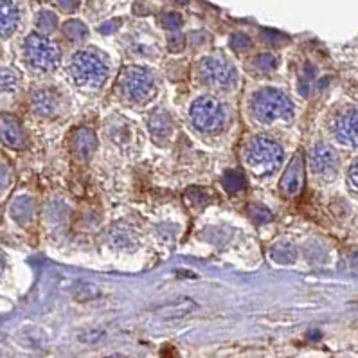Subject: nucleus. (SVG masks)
I'll return each mask as SVG.
<instances>
[{
    "mask_svg": "<svg viewBox=\"0 0 358 358\" xmlns=\"http://www.w3.org/2000/svg\"><path fill=\"white\" fill-rule=\"evenodd\" d=\"M56 23H58V20H56V14L51 13V11H41V13L38 14L37 26H38V29L43 32V34L54 31Z\"/></svg>",
    "mask_w": 358,
    "mask_h": 358,
    "instance_id": "obj_20",
    "label": "nucleus"
},
{
    "mask_svg": "<svg viewBox=\"0 0 358 358\" xmlns=\"http://www.w3.org/2000/svg\"><path fill=\"white\" fill-rule=\"evenodd\" d=\"M19 22L20 13L13 0H0V37L6 38L13 34Z\"/></svg>",
    "mask_w": 358,
    "mask_h": 358,
    "instance_id": "obj_12",
    "label": "nucleus"
},
{
    "mask_svg": "<svg viewBox=\"0 0 358 358\" xmlns=\"http://www.w3.org/2000/svg\"><path fill=\"white\" fill-rule=\"evenodd\" d=\"M65 37L70 38V40H83V38L88 34V29L85 23H81L79 20H69V22L63 26Z\"/></svg>",
    "mask_w": 358,
    "mask_h": 358,
    "instance_id": "obj_18",
    "label": "nucleus"
},
{
    "mask_svg": "<svg viewBox=\"0 0 358 358\" xmlns=\"http://www.w3.org/2000/svg\"><path fill=\"white\" fill-rule=\"evenodd\" d=\"M245 162L256 175H268L283 162V148L270 137H254L245 148Z\"/></svg>",
    "mask_w": 358,
    "mask_h": 358,
    "instance_id": "obj_1",
    "label": "nucleus"
},
{
    "mask_svg": "<svg viewBox=\"0 0 358 358\" xmlns=\"http://www.w3.org/2000/svg\"><path fill=\"white\" fill-rule=\"evenodd\" d=\"M230 47H232L236 52H247L248 49L252 47V41H250V38H248L247 34L238 32V34H235V37L230 38Z\"/></svg>",
    "mask_w": 358,
    "mask_h": 358,
    "instance_id": "obj_21",
    "label": "nucleus"
},
{
    "mask_svg": "<svg viewBox=\"0 0 358 358\" xmlns=\"http://www.w3.org/2000/svg\"><path fill=\"white\" fill-rule=\"evenodd\" d=\"M0 141L13 150H22L28 144V135L14 115L0 114Z\"/></svg>",
    "mask_w": 358,
    "mask_h": 358,
    "instance_id": "obj_10",
    "label": "nucleus"
},
{
    "mask_svg": "<svg viewBox=\"0 0 358 358\" xmlns=\"http://www.w3.org/2000/svg\"><path fill=\"white\" fill-rule=\"evenodd\" d=\"M304 180V159L301 153L294 155L279 182V191L285 197H295L301 191Z\"/></svg>",
    "mask_w": 358,
    "mask_h": 358,
    "instance_id": "obj_11",
    "label": "nucleus"
},
{
    "mask_svg": "<svg viewBox=\"0 0 358 358\" xmlns=\"http://www.w3.org/2000/svg\"><path fill=\"white\" fill-rule=\"evenodd\" d=\"M198 74L206 85L220 88V90L235 87L236 79H238V72L235 67L223 58H203L198 65Z\"/></svg>",
    "mask_w": 358,
    "mask_h": 358,
    "instance_id": "obj_7",
    "label": "nucleus"
},
{
    "mask_svg": "<svg viewBox=\"0 0 358 358\" xmlns=\"http://www.w3.org/2000/svg\"><path fill=\"white\" fill-rule=\"evenodd\" d=\"M252 114L261 123L286 121L294 115V103L277 88H263L254 96Z\"/></svg>",
    "mask_w": 358,
    "mask_h": 358,
    "instance_id": "obj_2",
    "label": "nucleus"
},
{
    "mask_svg": "<svg viewBox=\"0 0 358 358\" xmlns=\"http://www.w3.org/2000/svg\"><path fill=\"white\" fill-rule=\"evenodd\" d=\"M58 4H60V8L63 11H72L78 8L79 0H58Z\"/></svg>",
    "mask_w": 358,
    "mask_h": 358,
    "instance_id": "obj_27",
    "label": "nucleus"
},
{
    "mask_svg": "<svg viewBox=\"0 0 358 358\" xmlns=\"http://www.w3.org/2000/svg\"><path fill=\"white\" fill-rule=\"evenodd\" d=\"M223 188L229 191V193H238L241 189L245 188V175L238 170H232V171H227L223 175Z\"/></svg>",
    "mask_w": 358,
    "mask_h": 358,
    "instance_id": "obj_17",
    "label": "nucleus"
},
{
    "mask_svg": "<svg viewBox=\"0 0 358 358\" xmlns=\"http://www.w3.org/2000/svg\"><path fill=\"white\" fill-rule=\"evenodd\" d=\"M310 168L313 175H317L321 179H331L339 170V155L328 144H317L310 152Z\"/></svg>",
    "mask_w": 358,
    "mask_h": 358,
    "instance_id": "obj_8",
    "label": "nucleus"
},
{
    "mask_svg": "<svg viewBox=\"0 0 358 358\" xmlns=\"http://www.w3.org/2000/svg\"><path fill=\"white\" fill-rule=\"evenodd\" d=\"M26 56L28 61L38 70L49 72L54 70L56 65L60 63V51L46 34L32 32L26 38Z\"/></svg>",
    "mask_w": 358,
    "mask_h": 358,
    "instance_id": "obj_6",
    "label": "nucleus"
},
{
    "mask_svg": "<svg viewBox=\"0 0 358 358\" xmlns=\"http://www.w3.org/2000/svg\"><path fill=\"white\" fill-rule=\"evenodd\" d=\"M70 74L74 81L87 88H99L108 78V67L96 52L79 51L70 60Z\"/></svg>",
    "mask_w": 358,
    "mask_h": 358,
    "instance_id": "obj_3",
    "label": "nucleus"
},
{
    "mask_svg": "<svg viewBox=\"0 0 358 358\" xmlns=\"http://www.w3.org/2000/svg\"><path fill=\"white\" fill-rule=\"evenodd\" d=\"M96 146H97V141L92 130L88 128L76 130L72 139V148L76 155L81 157V159H88V157L94 153Z\"/></svg>",
    "mask_w": 358,
    "mask_h": 358,
    "instance_id": "obj_13",
    "label": "nucleus"
},
{
    "mask_svg": "<svg viewBox=\"0 0 358 358\" xmlns=\"http://www.w3.org/2000/svg\"><path fill=\"white\" fill-rule=\"evenodd\" d=\"M8 182H10V173H8V168L0 162V191L8 186Z\"/></svg>",
    "mask_w": 358,
    "mask_h": 358,
    "instance_id": "obj_26",
    "label": "nucleus"
},
{
    "mask_svg": "<svg viewBox=\"0 0 358 358\" xmlns=\"http://www.w3.org/2000/svg\"><path fill=\"white\" fill-rule=\"evenodd\" d=\"M32 106H34V112L40 115H54L56 114V99L52 94H49L47 90H38L32 97Z\"/></svg>",
    "mask_w": 358,
    "mask_h": 358,
    "instance_id": "obj_14",
    "label": "nucleus"
},
{
    "mask_svg": "<svg viewBox=\"0 0 358 358\" xmlns=\"http://www.w3.org/2000/svg\"><path fill=\"white\" fill-rule=\"evenodd\" d=\"M150 128H152L155 137H166L171 132V117L168 112L157 110L155 114L150 117Z\"/></svg>",
    "mask_w": 358,
    "mask_h": 358,
    "instance_id": "obj_15",
    "label": "nucleus"
},
{
    "mask_svg": "<svg viewBox=\"0 0 358 358\" xmlns=\"http://www.w3.org/2000/svg\"><path fill=\"white\" fill-rule=\"evenodd\" d=\"M348 179H349V184L353 186L355 189H358V159L351 164V168H349Z\"/></svg>",
    "mask_w": 358,
    "mask_h": 358,
    "instance_id": "obj_24",
    "label": "nucleus"
},
{
    "mask_svg": "<svg viewBox=\"0 0 358 358\" xmlns=\"http://www.w3.org/2000/svg\"><path fill=\"white\" fill-rule=\"evenodd\" d=\"M254 65L261 70H272L277 65V58L272 54H261L254 60Z\"/></svg>",
    "mask_w": 358,
    "mask_h": 358,
    "instance_id": "obj_22",
    "label": "nucleus"
},
{
    "mask_svg": "<svg viewBox=\"0 0 358 358\" xmlns=\"http://www.w3.org/2000/svg\"><path fill=\"white\" fill-rule=\"evenodd\" d=\"M348 270L353 274V276H358V252L351 254L348 257Z\"/></svg>",
    "mask_w": 358,
    "mask_h": 358,
    "instance_id": "obj_25",
    "label": "nucleus"
},
{
    "mask_svg": "<svg viewBox=\"0 0 358 358\" xmlns=\"http://www.w3.org/2000/svg\"><path fill=\"white\" fill-rule=\"evenodd\" d=\"M19 85V76L11 69H0V92H11Z\"/></svg>",
    "mask_w": 358,
    "mask_h": 358,
    "instance_id": "obj_19",
    "label": "nucleus"
},
{
    "mask_svg": "<svg viewBox=\"0 0 358 358\" xmlns=\"http://www.w3.org/2000/svg\"><path fill=\"white\" fill-rule=\"evenodd\" d=\"M4 266H6V261H4V257L0 256V274H2V270H4Z\"/></svg>",
    "mask_w": 358,
    "mask_h": 358,
    "instance_id": "obj_29",
    "label": "nucleus"
},
{
    "mask_svg": "<svg viewBox=\"0 0 358 358\" xmlns=\"http://www.w3.org/2000/svg\"><path fill=\"white\" fill-rule=\"evenodd\" d=\"M162 23H164L166 28L175 29V28H179L180 23H182V20H180V14L168 13V14H164V17H162Z\"/></svg>",
    "mask_w": 358,
    "mask_h": 358,
    "instance_id": "obj_23",
    "label": "nucleus"
},
{
    "mask_svg": "<svg viewBox=\"0 0 358 358\" xmlns=\"http://www.w3.org/2000/svg\"><path fill=\"white\" fill-rule=\"evenodd\" d=\"M191 121L195 128L203 133H216L226 126L227 114L226 108L218 99L211 96L198 97L191 105Z\"/></svg>",
    "mask_w": 358,
    "mask_h": 358,
    "instance_id": "obj_4",
    "label": "nucleus"
},
{
    "mask_svg": "<svg viewBox=\"0 0 358 358\" xmlns=\"http://www.w3.org/2000/svg\"><path fill=\"white\" fill-rule=\"evenodd\" d=\"M161 358H179V351L171 346H166L161 351Z\"/></svg>",
    "mask_w": 358,
    "mask_h": 358,
    "instance_id": "obj_28",
    "label": "nucleus"
},
{
    "mask_svg": "<svg viewBox=\"0 0 358 358\" xmlns=\"http://www.w3.org/2000/svg\"><path fill=\"white\" fill-rule=\"evenodd\" d=\"M335 137L346 146L358 148V108L342 112L333 124Z\"/></svg>",
    "mask_w": 358,
    "mask_h": 358,
    "instance_id": "obj_9",
    "label": "nucleus"
},
{
    "mask_svg": "<svg viewBox=\"0 0 358 358\" xmlns=\"http://www.w3.org/2000/svg\"><path fill=\"white\" fill-rule=\"evenodd\" d=\"M119 88L132 101H146L155 92V78L144 67H126L119 76Z\"/></svg>",
    "mask_w": 358,
    "mask_h": 358,
    "instance_id": "obj_5",
    "label": "nucleus"
},
{
    "mask_svg": "<svg viewBox=\"0 0 358 358\" xmlns=\"http://www.w3.org/2000/svg\"><path fill=\"white\" fill-rule=\"evenodd\" d=\"M11 216L19 223H26L28 220H31L32 216V200L28 197L17 198L13 203H11Z\"/></svg>",
    "mask_w": 358,
    "mask_h": 358,
    "instance_id": "obj_16",
    "label": "nucleus"
}]
</instances>
